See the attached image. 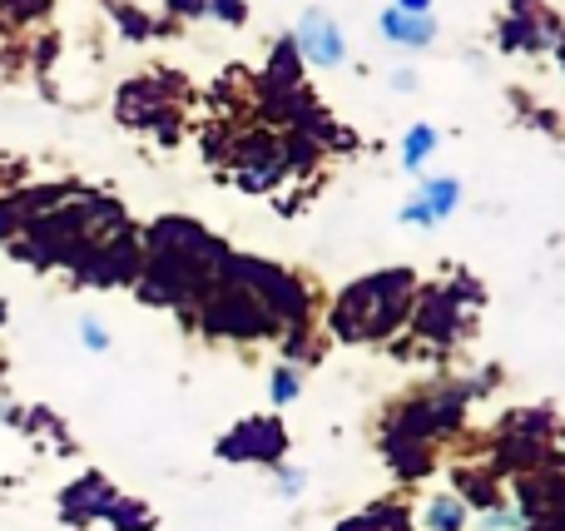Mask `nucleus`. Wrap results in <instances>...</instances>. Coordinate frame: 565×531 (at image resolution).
<instances>
[{
  "instance_id": "nucleus-3",
  "label": "nucleus",
  "mask_w": 565,
  "mask_h": 531,
  "mask_svg": "<svg viewBox=\"0 0 565 531\" xmlns=\"http://www.w3.org/2000/svg\"><path fill=\"white\" fill-rule=\"evenodd\" d=\"M282 447H288V437H282V427L274 417H254V423H244L234 437H224L218 443V453L228 457V463H278Z\"/></svg>"
},
{
  "instance_id": "nucleus-11",
  "label": "nucleus",
  "mask_w": 565,
  "mask_h": 531,
  "mask_svg": "<svg viewBox=\"0 0 565 531\" xmlns=\"http://www.w3.org/2000/svg\"><path fill=\"white\" fill-rule=\"evenodd\" d=\"M302 487H308V472H302V467H282L278 472V492L282 497H298Z\"/></svg>"
},
{
  "instance_id": "nucleus-12",
  "label": "nucleus",
  "mask_w": 565,
  "mask_h": 531,
  "mask_svg": "<svg viewBox=\"0 0 565 531\" xmlns=\"http://www.w3.org/2000/svg\"><path fill=\"white\" fill-rule=\"evenodd\" d=\"M397 10H407V15H427L431 0H397Z\"/></svg>"
},
{
  "instance_id": "nucleus-9",
  "label": "nucleus",
  "mask_w": 565,
  "mask_h": 531,
  "mask_svg": "<svg viewBox=\"0 0 565 531\" xmlns=\"http://www.w3.org/2000/svg\"><path fill=\"white\" fill-rule=\"evenodd\" d=\"M298 393H302V378L292 373V368H278V373H274V403H278V407H288Z\"/></svg>"
},
{
  "instance_id": "nucleus-6",
  "label": "nucleus",
  "mask_w": 565,
  "mask_h": 531,
  "mask_svg": "<svg viewBox=\"0 0 565 531\" xmlns=\"http://www.w3.org/2000/svg\"><path fill=\"white\" fill-rule=\"evenodd\" d=\"M382 35L397 40V45H431L437 35V20L431 15H407V10H382Z\"/></svg>"
},
{
  "instance_id": "nucleus-5",
  "label": "nucleus",
  "mask_w": 565,
  "mask_h": 531,
  "mask_svg": "<svg viewBox=\"0 0 565 531\" xmlns=\"http://www.w3.org/2000/svg\"><path fill=\"white\" fill-rule=\"evenodd\" d=\"M457 204H461V184H457V179H427V184H422V194H417V204L402 209V219H407V224H437V219H447Z\"/></svg>"
},
{
  "instance_id": "nucleus-1",
  "label": "nucleus",
  "mask_w": 565,
  "mask_h": 531,
  "mask_svg": "<svg viewBox=\"0 0 565 531\" xmlns=\"http://www.w3.org/2000/svg\"><path fill=\"white\" fill-rule=\"evenodd\" d=\"M407 298H412V274H372L342 294V304L332 308V328L342 338H352V343L387 338L407 314Z\"/></svg>"
},
{
  "instance_id": "nucleus-10",
  "label": "nucleus",
  "mask_w": 565,
  "mask_h": 531,
  "mask_svg": "<svg viewBox=\"0 0 565 531\" xmlns=\"http://www.w3.org/2000/svg\"><path fill=\"white\" fill-rule=\"evenodd\" d=\"M79 338H85L89 353H105V348H109V333L95 323V318H79Z\"/></svg>"
},
{
  "instance_id": "nucleus-2",
  "label": "nucleus",
  "mask_w": 565,
  "mask_h": 531,
  "mask_svg": "<svg viewBox=\"0 0 565 531\" xmlns=\"http://www.w3.org/2000/svg\"><path fill=\"white\" fill-rule=\"evenodd\" d=\"M115 502H119V492H115V487H109L99 472H85L75 487H65V492H60V517H65L70 527L99 522V517H105V522H109V512H115Z\"/></svg>"
},
{
  "instance_id": "nucleus-8",
  "label": "nucleus",
  "mask_w": 565,
  "mask_h": 531,
  "mask_svg": "<svg viewBox=\"0 0 565 531\" xmlns=\"http://www.w3.org/2000/svg\"><path fill=\"white\" fill-rule=\"evenodd\" d=\"M431 149H437V129H427V125L407 129V139H402V159H407V169L427 164V155H431Z\"/></svg>"
},
{
  "instance_id": "nucleus-7",
  "label": "nucleus",
  "mask_w": 565,
  "mask_h": 531,
  "mask_svg": "<svg viewBox=\"0 0 565 531\" xmlns=\"http://www.w3.org/2000/svg\"><path fill=\"white\" fill-rule=\"evenodd\" d=\"M422 522H427V531H461L467 527V502L461 497H431Z\"/></svg>"
},
{
  "instance_id": "nucleus-4",
  "label": "nucleus",
  "mask_w": 565,
  "mask_h": 531,
  "mask_svg": "<svg viewBox=\"0 0 565 531\" xmlns=\"http://www.w3.org/2000/svg\"><path fill=\"white\" fill-rule=\"evenodd\" d=\"M298 50L312 60V65H342L348 60V40H342L338 20H328L322 10H308V15L298 20Z\"/></svg>"
}]
</instances>
